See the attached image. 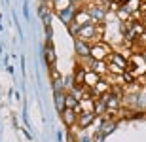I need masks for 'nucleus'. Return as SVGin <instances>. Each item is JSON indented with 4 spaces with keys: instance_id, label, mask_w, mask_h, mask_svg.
<instances>
[{
    "instance_id": "obj_1",
    "label": "nucleus",
    "mask_w": 146,
    "mask_h": 142,
    "mask_svg": "<svg viewBox=\"0 0 146 142\" xmlns=\"http://www.w3.org/2000/svg\"><path fill=\"white\" fill-rule=\"evenodd\" d=\"M112 53L114 51L110 49V46L104 44V42H101V40H99L97 44L91 46V59L93 61H106Z\"/></svg>"
},
{
    "instance_id": "obj_2",
    "label": "nucleus",
    "mask_w": 146,
    "mask_h": 142,
    "mask_svg": "<svg viewBox=\"0 0 146 142\" xmlns=\"http://www.w3.org/2000/svg\"><path fill=\"white\" fill-rule=\"evenodd\" d=\"M127 70L133 74V76H139V74H146V59L142 55H133L129 59V65H127Z\"/></svg>"
},
{
    "instance_id": "obj_3",
    "label": "nucleus",
    "mask_w": 146,
    "mask_h": 142,
    "mask_svg": "<svg viewBox=\"0 0 146 142\" xmlns=\"http://www.w3.org/2000/svg\"><path fill=\"white\" fill-rule=\"evenodd\" d=\"M87 13L91 15V19H93L95 25H97V23H103L104 17H106V10H104L103 6H99V4H89L87 6Z\"/></svg>"
},
{
    "instance_id": "obj_4",
    "label": "nucleus",
    "mask_w": 146,
    "mask_h": 142,
    "mask_svg": "<svg viewBox=\"0 0 146 142\" xmlns=\"http://www.w3.org/2000/svg\"><path fill=\"white\" fill-rule=\"evenodd\" d=\"M95 118H97L95 112H80V114H78V123H76V125L80 127V129H87V127L95 121Z\"/></svg>"
},
{
    "instance_id": "obj_5",
    "label": "nucleus",
    "mask_w": 146,
    "mask_h": 142,
    "mask_svg": "<svg viewBox=\"0 0 146 142\" xmlns=\"http://www.w3.org/2000/svg\"><path fill=\"white\" fill-rule=\"evenodd\" d=\"M61 118H63V123L66 127H72L78 123V112L76 110H70V108H65L61 112Z\"/></svg>"
},
{
    "instance_id": "obj_6",
    "label": "nucleus",
    "mask_w": 146,
    "mask_h": 142,
    "mask_svg": "<svg viewBox=\"0 0 146 142\" xmlns=\"http://www.w3.org/2000/svg\"><path fill=\"white\" fill-rule=\"evenodd\" d=\"M74 15H76V8H74L72 4H68L66 8H61V10H59V17H61V21L66 23V25L74 21Z\"/></svg>"
},
{
    "instance_id": "obj_7",
    "label": "nucleus",
    "mask_w": 146,
    "mask_h": 142,
    "mask_svg": "<svg viewBox=\"0 0 146 142\" xmlns=\"http://www.w3.org/2000/svg\"><path fill=\"white\" fill-rule=\"evenodd\" d=\"M74 23H78L80 27H87V25H95L91 19V15L87 13V10H80V11H76V15H74Z\"/></svg>"
},
{
    "instance_id": "obj_8",
    "label": "nucleus",
    "mask_w": 146,
    "mask_h": 142,
    "mask_svg": "<svg viewBox=\"0 0 146 142\" xmlns=\"http://www.w3.org/2000/svg\"><path fill=\"white\" fill-rule=\"evenodd\" d=\"M74 48H76V53L80 55V57H84V59L91 57V46H87V42H84V40H78V38H76Z\"/></svg>"
},
{
    "instance_id": "obj_9",
    "label": "nucleus",
    "mask_w": 146,
    "mask_h": 142,
    "mask_svg": "<svg viewBox=\"0 0 146 142\" xmlns=\"http://www.w3.org/2000/svg\"><path fill=\"white\" fill-rule=\"evenodd\" d=\"M141 6H142L141 0H125L123 4H121V8H125L131 15H137V13L141 11Z\"/></svg>"
},
{
    "instance_id": "obj_10",
    "label": "nucleus",
    "mask_w": 146,
    "mask_h": 142,
    "mask_svg": "<svg viewBox=\"0 0 146 142\" xmlns=\"http://www.w3.org/2000/svg\"><path fill=\"white\" fill-rule=\"evenodd\" d=\"M108 63H112V65L119 66V68H123V70H127V65H129V63H127V61H125L119 53H112V55L108 57Z\"/></svg>"
},
{
    "instance_id": "obj_11",
    "label": "nucleus",
    "mask_w": 146,
    "mask_h": 142,
    "mask_svg": "<svg viewBox=\"0 0 146 142\" xmlns=\"http://www.w3.org/2000/svg\"><path fill=\"white\" fill-rule=\"evenodd\" d=\"M65 108H70V110H76V112H80V100H78L74 95L66 93V97H65Z\"/></svg>"
},
{
    "instance_id": "obj_12",
    "label": "nucleus",
    "mask_w": 146,
    "mask_h": 142,
    "mask_svg": "<svg viewBox=\"0 0 146 142\" xmlns=\"http://www.w3.org/2000/svg\"><path fill=\"white\" fill-rule=\"evenodd\" d=\"M99 82H101V76H99V74H95V72H87V74H86V80H84V85H87V87L93 89Z\"/></svg>"
},
{
    "instance_id": "obj_13",
    "label": "nucleus",
    "mask_w": 146,
    "mask_h": 142,
    "mask_svg": "<svg viewBox=\"0 0 146 142\" xmlns=\"http://www.w3.org/2000/svg\"><path fill=\"white\" fill-rule=\"evenodd\" d=\"M106 93H110V85L104 80H101V82L93 87V95H99V97H103V95H106Z\"/></svg>"
},
{
    "instance_id": "obj_14",
    "label": "nucleus",
    "mask_w": 146,
    "mask_h": 142,
    "mask_svg": "<svg viewBox=\"0 0 146 142\" xmlns=\"http://www.w3.org/2000/svg\"><path fill=\"white\" fill-rule=\"evenodd\" d=\"M86 74H87V68H82V66H76V72H74V82H76V85H84V80H86Z\"/></svg>"
},
{
    "instance_id": "obj_15",
    "label": "nucleus",
    "mask_w": 146,
    "mask_h": 142,
    "mask_svg": "<svg viewBox=\"0 0 146 142\" xmlns=\"http://www.w3.org/2000/svg\"><path fill=\"white\" fill-rule=\"evenodd\" d=\"M46 61H48V65L51 68L55 66V51L51 48V42H48V46H46Z\"/></svg>"
},
{
    "instance_id": "obj_16",
    "label": "nucleus",
    "mask_w": 146,
    "mask_h": 142,
    "mask_svg": "<svg viewBox=\"0 0 146 142\" xmlns=\"http://www.w3.org/2000/svg\"><path fill=\"white\" fill-rule=\"evenodd\" d=\"M114 129H116V121H110V120H108V121H104L103 125H101V129H99V131H101L104 137H106V135H110Z\"/></svg>"
},
{
    "instance_id": "obj_17",
    "label": "nucleus",
    "mask_w": 146,
    "mask_h": 142,
    "mask_svg": "<svg viewBox=\"0 0 146 142\" xmlns=\"http://www.w3.org/2000/svg\"><path fill=\"white\" fill-rule=\"evenodd\" d=\"M65 97H66V93H55V106H57L59 112L65 110Z\"/></svg>"
},
{
    "instance_id": "obj_18",
    "label": "nucleus",
    "mask_w": 146,
    "mask_h": 142,
    "mask_svg": "<svg viewBox=\"0 0 146 142\" xmlns=\"http://www.w3.org/2000/svg\"><path fill=\"white\" fill-rule=\"evenodd\" d=\"M116 11H118V17H119V19H121L123 23H125V21H131V13L125 10V8H121V6H119Z\"/></svg>"
},
{
    "instance_id": "obj_19",
    "label": "nucleus",
    "mask_w": 146,
    "mask_h": 142,
    "mask_svg": "<svg viewBox=\"0 0 146 142\" xmlns=\"http://www.w3.org/2000/svg\"><path fill=\"white\" fill-rule=\"evenodd\" d=\"M104 110H106V102H104L103 98L95 100V108H93V112H95V114H103Z\"/></svg>"
},
{
    "instance_id": "obj_20",
    "label": "nucleus",
    "mask_w": 146,
    "mask_h": 142,
    "mask_svg": "<svg viewBox=\"0 0 146 142\" xmlns=\"http://www.w3.org/2000/svg\"><path fill=\"white\" fill-rule=\"evenodd\" d=\"M119 78H121V82H123V83H135V80H137V78L133 76V74H131L129 70H125Z\"/></svg>"
},
{
    "instance_id": "obj_21",
    "label": "nucleus",
    "mask_w": 146,
    "mask_h": 142,
    "mask_svg": "<svg viewBox=\"0 0 146 142\" xmlns=\"http://www.w3.org/2000/svg\"><path fill=\"white\" fill-rule=\"evenodd\" d=\"M80 25H78V23H74V21H72V23H68V32H70L72 34V36H76V38H78V32H80Z\"/></svg>"
},
{
    "instance_id": "obj_22",
    "label": "nucleus",
    "mask_w": 146,
    "mask_h": 142,
    "mask_svg": "<svg viewBox=\"0 0 146 142\" xmlns=\"http://www.w3.org/2000/svg\"><path fill=\"white\" fill-rule=\"evenodd\" d=\"M108 72H112V74H116V76H121L125 70L119 68V66H116V65H112V63H108Z\"/></svg>"
},
{
    "instance_id": "obj_23",
    "label": "nucleus",
    "mask_w": 146,
    "mask_h": 142,
    "mask_svg": "<svg viewBox=\"0 0 146 142\" xmlns=\"http://www.w3.org/2000/svg\"><path fill=\"white\" fill-rule=\"evenodd\" d=\"M103 140H104V135H103V133H101V131H99L97 135L93 137V142H103Z\"/></svg>"
},
{
    "instance_id": "obj_24",
    "label": "nucleus",
    "mask_w": 146,
    "mask_h": 142,
    "mask_svg": "<svg viewBox=\"0 0 146 142\" xmlns=\"http://www.w3.org/2000/svg\"><path fill=\"white\" fill-rule=\"evenodd\" d=\"M141 13H142V17H144V21H146V4L141 6Z\"/></svg>"
},
{
    "instance_id": "obj_25",
    "label": "nucleus",
    "mask_w": 146,
    "mask_h": 142,
    "mask_svg": "<svg viewBox=\"0 0 146 142\" xmlns=\"http://www.w3.org/2000/svg\"><path fill=\"white\" fill-rule=\"evenodd\" d=\"M139 40H141V44H144V46H146V30H144V34H142Z\"/></svg>"
},
{
    "instance_id": "obj_26",
    "label": "nucleus",
    "mask_w": 146,
    "mask_h": 142,
    "mask_svg": "<svg viewBox=\"0 0 146 142\" xmlns=\"http://www.w3.org/2000/svg\"><path fill=\"white\" fill-rule=\"evenodd\" d=\"M123 2H125V0H112V4H118V6H119V4H123Z\"/></svg>"
},
{
    "instance_id": "obj_27",
    "label": "nucleus",
    "mask_w": 146,
    "mask_h": 142,
    "mask_svg": "<svg viewBox=\"0 0 146 142\" xmlns=\"http://www.w3.org/2000/svg\"><path fill=\"white\" fill-rule=\"evenodd\" d=\"M78 2H82V0H68V4H72V6H76Z\"/></svg>"
},
{
    "instance_id": "obj_28",
    "label": "nucleus",
    "mask_w": 146,
    "mask_h": 142,
    "mask_svg": "<svg viewBox=\"0 0 146 142\" xmlns=\"http://www.w3.org/2000/svg\"><path fill=\"white\" fill-rule=\"evenodd\" d=\"M82 142H89V138H82Z\"/></svg>"
}]
</instances>
